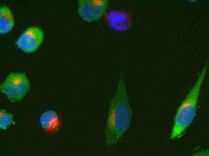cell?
<instances>
[{"label": "cell", "instance_id": "2", "mask_svg": "<svg viewBox=\"0 0 209 156\" xmlns=\"http://www.w3.org/2000/svg\"><path fill=\"white\" fill-rule=\"evenodd\" d=\"M207 64L202 68L198 78L178 108L170 138L173 139L183 134L195 117L201 86L206 76Z\"/></svg>", "mask_w": 209, "mask_h": 156}, {"label": "cell", "instance_id": "3", "mask_svg": "<svg viewBox=\"0 0 209 156\" xmlns=\"http://www.w3.org/2000/svg\"><path fill=\"white\" fill-rule=\"evenodd\" d=\"M30 89L29 81L24 73L10 74L0 85V91L12 102H20Z\"/></svg>", "mask_w": 209, "mask_h": 156}, {"label": "cell", "instance_id": "1", "mask_svg": "<svg viewBox=\"0 0 209 156\" xmlns=\"http://www.w3.org/2000/svg\"><path fill=\"white\" fill-rule=\"evenodd\" d=\"M132 116L124 75L121 73L116 91L109 104L104 130L106 145L112 146L117 143L128 129Z\"/></svg>", "mask_w": 209, "mask_h": 156}, {"label": "cell", "instance_id": "10", "mask_svg": "<svg viewBox=\"0 0 209 156\" xmlns=\"http://www.w3.org/2000/svg\"><path fill=\"white\" fill-rule=\"evenodd\" d=\"M188 2L190 3V4H194V3H196L198 2V1L197 0H189L187 1Z\"/></svg>", "mask_w": 209, "mask_h": 156}, {"label": "cell", "instance_id": "4", "mask_svg": "<svg viewBox=\"0 0 209 156\" xmlns=\"http://www.w3.org/2000/svg\"><path fill=\"white\" fill-rule=\"evenodd\" d=\"M78 13L84 20L92 22L99 20L105 14L109 1L106 0L79 1Z\"/></svg>", "mask_w": 209, "mask_h": 156}, {"label": "cell", "instance_id": "5", "mask_svg": "<svg viewBox=\"0 0 209 156\" xmlns=\"http://www.w3.org/2000/svg\"><path fill=\"white\" fill-rule=\"evenodd\" d=\"M43 38L44 34L40 28L37 27H31L21 34L17 40V44L22 51L32 52L38 48Z\"/></svg>", "mask_w": 209, "mask_h": 156}, {"label": "cell", "instance_id": "8", "mask_svg": "<svg viewBox=\"0 0 209 156\" xmlns=\"http://www.w3.org/2000/svg\"><path fill=\"white\" fill-rule=\"evenodd\" d=\"M0 33H7L11 30L14 25L13 15L8 8L3 6L0 9Z\"/></svg>", "mask_w": 209, "mask_h": 156}, {"label": "cell", "instance_id": "7", "mask_svg": "<svg viewBox=\"0 0 209 156\" xmlns=\"http://www.w3.org/2000/svg\"><path fill=\"white\" fill-rule=\"evenodd\" d=\"M40 121L42 128L50 134L56 133L61 125L60 119L53 110H49L43 113L40 117Z\"/></svg>", "mask_w": 209, "mask_h": 156}, {"label": "cell", "instance_id": "6", "mask_svg": "<svg viewBox=\"0 0 209 156\" xmlns=\"http://www.w3.org/2000/svg\"><path fill=\"white\" fill-rule=\"evenodd\" d=\"M108 24L113 28L119 31H125L131 25V17L130 15L125 11L114 10L110 11L105 16Z\"/></svg>", "mask_w": 209, "mask_h": 156}, {"label": "cell", "instance_id": "9", "mask_svg": "<svg viewBox=\"0 0 209 156\" xmlns=\"http://www.w3.org/2000/svg\"><path fill=\"white\" fill-rule=\"evenodd\" d=\"M11 124H15L13 120V115L8 112L6 110H1L0 114V128L6 130Z\"/></svg>", "mask_w": 209, "mask_h": 156}]
</instances>
